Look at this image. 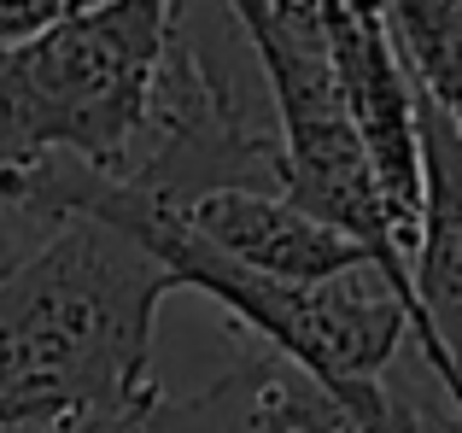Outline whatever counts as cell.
Instances as JSON below:
<instances>
[{
  "mask_svg": "<svg viewBox=\"0 0 462 433\" xmlns=\"http://www.w3.org/2000/svg\"><path fill=\"white\" fill-rule=\"evenodd\" d=\"M170 216L193 240H205L211 252L235 258L240 270L270 275V281L316 287L328 275L351 270V263H369L346 235H334L316 216H305L287 194H217V199H199V206L170 211Z\"/></svg>",
  "mask_w": 462,
  "mask_h": 433,
  "instance_id": "8992f818",
  "label": "cell"
},
{
  "mask_svg": "<svg viewBox=\"0 0 462 433\" xmlns=\"http://www.w3.org/2000/svg\"><path fill=\"white\" fill-rule=\"evenodd\" d=\"M164 30V0H106L65 6L47 30L0 47V176L65 159L117 182Z\"/></svg>",
  "mask_w": 462,
  "mask_h": 433,
  "instance_id": "3957f363",
  "label": "cell"
},
{
  "mask_svg": "<svg viewBox=\"0 0 462 433\" xmlns=\"http://www.w3.org/2000/svg\"><path fill=\"white\" fill-rule=\"evenodd\" d=\"M164 270L100 223H65L0 281V433L141 422L158 404Z\"/></svg>",
  "mask_w": 462,
  "mask_h": 433,
  "instance_id": "6da1fadb",
  "label": "cell"
},
{
  "mask_svg": "<svg viewBox=\"0 0 462 433\" xmlns=\"http://www.w3.org/2000/svg\"><path fill=\"white\" fill-rule=\"evenodd\" d=\"M235 23L252 47L263 88H270L275 135H282V170L287 199L322 228L346 235L374 270L393 281V293L410 310V340H416V299H410V263L398 258L393 223L374 194L363 141L346 117L334 82V53H328L322 0H235Z\"/></svg>",
  "mask_w": 462,
  "mask_h": 433,
  "instance_id": "277c9868",
  "label": "cell"
},
{
  "mask_svg": "<svg viewBox=\"0 0 462 433\" xmlns=\"http://www.w3.org/2000/svg\"><path fill=\"white\" fill-rule=\"evenodd\" d=\"M246 392L263 433H462L445 404L386 381H316L282 357H246Z\"/></svg>",
  "mask_w": 462,
  "mask_h": 433,
  "instance_id": "52a82bcc",
  "label": "cell"
},
{
  "mask_svg": "<svg viewBox=\"0 0 462 433\" xmlns=\"http://www.w3.org/2000/svg\"><path fill=\"white\" fill-rule=\"evenodd\" d=\"M53 433H141V422H70V428H53Z\"/></svg>",
  "mask_w": 462,
  "mask_h": 433,
  "instance_id": "8fae6325",
  "label": "cell"
},
{
  "mask_svg": "<svg viewBox=\"0 0 462 433\" xmlns=\"http://www.w3.org/2000/svg\"><path fill=\"white\" fill-rule=\"evenodd\" d=\"M65 6H70V0H0V47H12V41H23V35L47 30Z\"/></svg>",
  "mask_w": 462,
  "mask_h": 433,
  "instance_id": "30bf717a",
  "label": "cell"
},
{
  "mask_svg": "<svg viewBox=\"0 0 462 433\" xmlns=\"http://www.w3.org/2000/svg\"><path fill=\"white\" fill-rule=\"evenodd\" d=\"M117 188L158 211H188L217 194H287L270 88L228 6H170Z\"/></svg>",
  "mask_w": 462,
  "mask_h": 433,
  "instance_id": "7a4b0ae2",
  "label": "cell"
},
{
  "mask_svg": "<svg viewBox=\"0 0 462 433\" xmlns=\"http://www.w3.org/2000/svg\"><path fill=\"white\" fill-rule=\"evenodd\" d=\"M381 30L416 94L462 129V0H393Z\"/></svg>",
  "mask_w": 462,
  "mask_h": 433,
  "instance_id": "ba28073f",
  "label": "cell"
},
{
  "mask_svg": "<svg viewBox=\"0 0 462 433\" xmlns=\"http://www.w3.org/2000/svg\"><path fill=\"white\" fill-rule=\"evenodd\" d=\"M65 223H47V216H35V211H23V206H12L6 194H0V281H6L18 263H30L35 252L47 246V240L59 235Z\"/></svg>",
  "mask_w": 462,
  "mask_h": 433,
  "instance_id": "9c48e42d",
  "label": "cell"
},
{
  "mask_svg": "<svg viewBox=\"0 0 462 433\" xmlns=\"http://www.w3.org/2000/svg\"><path fill=\"white\" fill-rule=\"evenodd\" d=\"M328 53H334V82L346 117L363 141L374 194L393 223L398 258L416 263L421 235V135H416V88L398 65L393 41L381 30V6H351V0H322Z\"/></svg>",
  "mask_w": 462,
  "mask_h": 433,
  "instance_id": "5b68a950",
  "label": "cell"
}]
</instances>
